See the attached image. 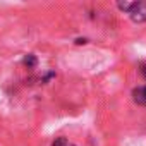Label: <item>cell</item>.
Here are the masks:
<instances>
[{"instance_id":"1","label":"cell","mask_w":146,"mask_h":146,"mask_svg":"<svg viewBox=\"0 0 146 146\" xmlns=\"http://www.w3.org/2000/svg\"><path fill=\"white\" fill-rule=\"evenodd\" d=\"M119 11L125 12L134 23H146V0L143 2H117Z\"/></svg>"},{"instance_id":"2","label":"cell","mask_w":146,"mask_h":146,"mask_svg":"<svg viewBox=\"0 0 146 146\" xmlns=\"http://www.w3.org/2000/svg\"><path fill=\"white\" fill-rule=\"evenodd\" d=\"M132 100L139 107H146V86H137L132 90Z\"/></svg>"},{"instance_id":"3","label":"cell","mask_w":146,"mask_h":146,"mask_svg":"<svg viewBox=\"0 0 146 146\" xmlns=\"http://www.w3.org/2000/svg\"><path fill=\"white\" fill-rule=\"evenodd\" d=\"M23 64H24L28 69H35V67L38 65V58H36V55H33V53H28V55H24V58H23Z\"/></svg>"},{"instance_id":"4","label":"cell","mask_w":146,"mask_h":146,"mask_svg":"<svg viewBox=\"0 0 146 146\" xmlns=\"http://www.w3.org/2000/svg\"><path fill=\"white\" fill-rule=\"evenodd\" d=\"M50 146H76V144H72L69 139H65V137H57Z\"/></svg>"},{"instance_id":"5","label":"cell","mask_w":146,"mask_h":146,"mask_svg":"<svg viewBox=\"0 0 146 146\" xmlns=\"http://www.w3.org/2000/svg\"><path fill=\"white\" fill-rule=\"evenodd\" d=\"M139 70H141V74H143V78L146 79V62H143V64H141V67H139Z\"/></svg>"}]
</instances>
